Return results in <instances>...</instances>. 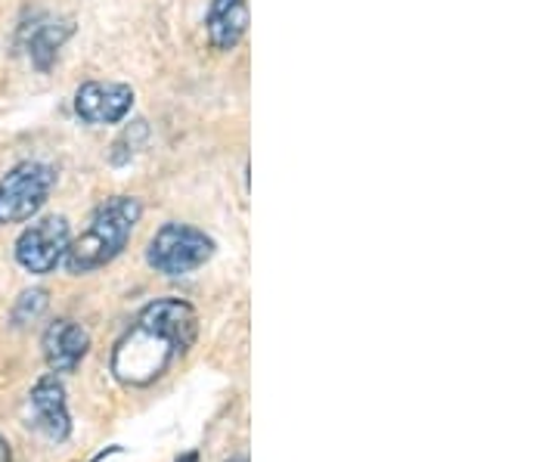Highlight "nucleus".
Listing matches in <instances>:
<instances>
[{
	"label": "nucleus",
	"mask_w": 558,
	"mask_h": 462,
	"mask_svg": "<svg viewBox=\"0 0 558 462\" xmlns=\"http://www.w3.org/2000/svg\"><path fill=\"white\" fill-rule=\"evenodd\" d=\"M196 336L199 317L193 304L180 299L146 304L112 351V376L128 388H146L165 376L174 357L193 348Z\"/></svg>",
	"instance_id": "obj_1"
},
{
	"label": "nucleus",
	"mask_w": 558,
	"mask_h": 462,
	"mask_svg": "<svg viewBox=\"0 0 558 462\" xmlns=\"http://www.w3.org/2000/svg\"><path fill=\"white\" fill-rule=\"evenodd\" d=\"M140 215H143V205L134 196H112L102 202L87 223V230L78 240L69 242V252L62 258L65 270L81 277L116 262L131 240Z\"/></svg>",
	"instance_id": "obj_2"
},
{
	"label": "nucleus",
	"mask_w": 558,
	"mask_h": 462,
	"mask_svg": "<svg viewBox=\"0 0 558 462\" xmlns=\"http://www.w3.org/2000/svg\"><path fill=\"white\" fill-rule=\"evenodd\" d=\"M215 240L190 223H165L146 248V262L156 273L165 277H186L211 262Z\"/></svg>",
	"instance_id": "obj_3"
},
{
	"label": "nucleus",
	"mask_w": 558,
	"mask_h": 462,
	"mask_svg": "<svg viewBox=\"0 0 558 462\" xmlns=\"http://www.w3.org/2000/svg\"><path fill=\"white\" fill-rule=\"evenodd\" d=\"M57 174L44 161H22L0 181V223L32 221L53 193Z\"/></svg>",
	"instance_id": "obj_4"
},
{
	"label": "nucleus",
	"mask_w": 558,
	"mask_h": 462,
	"mask_svg": "<svg viewBox=\"0 0 558 462\" xmlns=\"http://www.w3.org/2000/svg\"><path fill=\"white\" fill-rule=\"evenodd\" d=\"M69 221L65 218H44V221L32 223L28 230H22V236L16 240V262L22 270L35 273V277H47L53 273L69 252Z\"/></svg>",
	"instance_id": "obj_5"
},
{
	"label": "nucleus",
	"mask_w": 558,
	"mask_h": 462,
	"mask_svg": "<svg viewBox=\"0 0 558 462\" xmlns=\"http://www.w3.org/2000/svg\"><path fill=\"white\" fill-rule=\"evenodd\" d=\"M134 106V90L119 81H87L75 94V112L87 124H116Z\"/></svg>",
	"instance_id": "obj_6"
},
{
	"label": "nucleus",
	"mask_w": 558,
	"mask_h": 462,
	"mask_svg": "<svg viewBox=\"0 0 558 462\" xmlns=\"http://www.w3.org/2000/svg\"><path fill=\"white\" fill-rule=\"evenodd\" d=\"M28 413L32 423L44 438L50 441H65L72 435V420L65 406V388L57 376H40L32 394H28Z\"/></svg>",
	"instance_id": "obj_7"
},
{
	"label": "nucleus",
	"mask_w": 558,
	"mask_h": 462,
	"mask_svg": "<svg viewBox=\"0 0 558 462\" xmlns=\"http://www.w3.org/2000/svg\"><path fill=\"white\" fill-rule=\"evenodd\" d=\"M40 348H44V361L53 373H75L90 351V336L84 326L62 317V320H53L44 329Z\"/></svg>",
	"instance_id": "obj_8"
},
{
	"label": "nucleus",
	"mask_w": 558,
	"mask_h": 462,
	"mask_svg": "<svg viewBox=\"0 0 558 462\" xmlns=\"http://www.w3.org/2000/svg\"><path fill=\"white\" fill-rule=\"evenodd\" d=\"M248 28V3L245 0H211L205 32L215 50H233Z\"/></svg>",
	"instance_id": "obj_9"
},
{
	"label": "nucleus",
	"mask_w": 558,
	"mask_h": 462,
	"mask_svg": "<svg viewBox=\"0 0 558 462\" xmlns=\"http://www.w3.org/2000/svg\"><path fill=\"white\" fill-rule=\"evenodd\" d=\"M69 32H72V25L69 22H47V25H38L35 32H32V60L38 62V69H47L53 57H57V50H60V44L69 38Z\"/></svg>",
	"instance_id": "obj_10"
},
{
	"label": "nucleus",
	"mask_w": 558,
	"mask_h": 462,
	"mask_svg": "<svg viewBox=\"0 0 558 462\" xmlns=\"http://www.w3.org/2000/svg\"><path fill=\"white\" fill-rule=\"evenodd\" d=\"M47 307V292L44 289H32V292H22L20 302L13 307V326H25V323L38 320Z\"/></svg>",
	"instance_id": "obj_11"
},
{
	"label": "nucleus",
	"mask_w": 558,
	"mask_h": 462,
	"mask_svg": "<svg viewBox=\"0 0 558 462\" xmlns=\"http://www.w3.org/2000/svg\"><path fill=\"white\" fill-rule=\"evenodd\" d=\"M0 462H13V450H10V441L0 435Z\"/></svg>",
	"instance_id": "obj_12"
},
{
	"label": "nucleus",
	"mask_w": 558,
	"mask_h": 462,
	"mask_svg": "<svg viewBox=\"0 0 558 462\" xmlns=\"http://www.w3.org/2000/svg\"><path fill=\"white\" fill-rule=\"evenodd\" d=\"M178 462H199V453H183Z\"/></svg>",
	"instance_id": "obj_13"
},
{
	"label": "nucleus",
	"mask_w": 558,
	"mask_h": 462,
	"mask_svg": "<svg viewBox=\"0 0 558 462\" xmlns=\"http://www.w3.org/2000/svg\"><path fill=\"white\" fill-rule=\"evenodd\" d=\"M227 462H248L245 457H233V460H227Z\"/></svg>",
	"instance_id": "obj_14"
}]
</instances>
